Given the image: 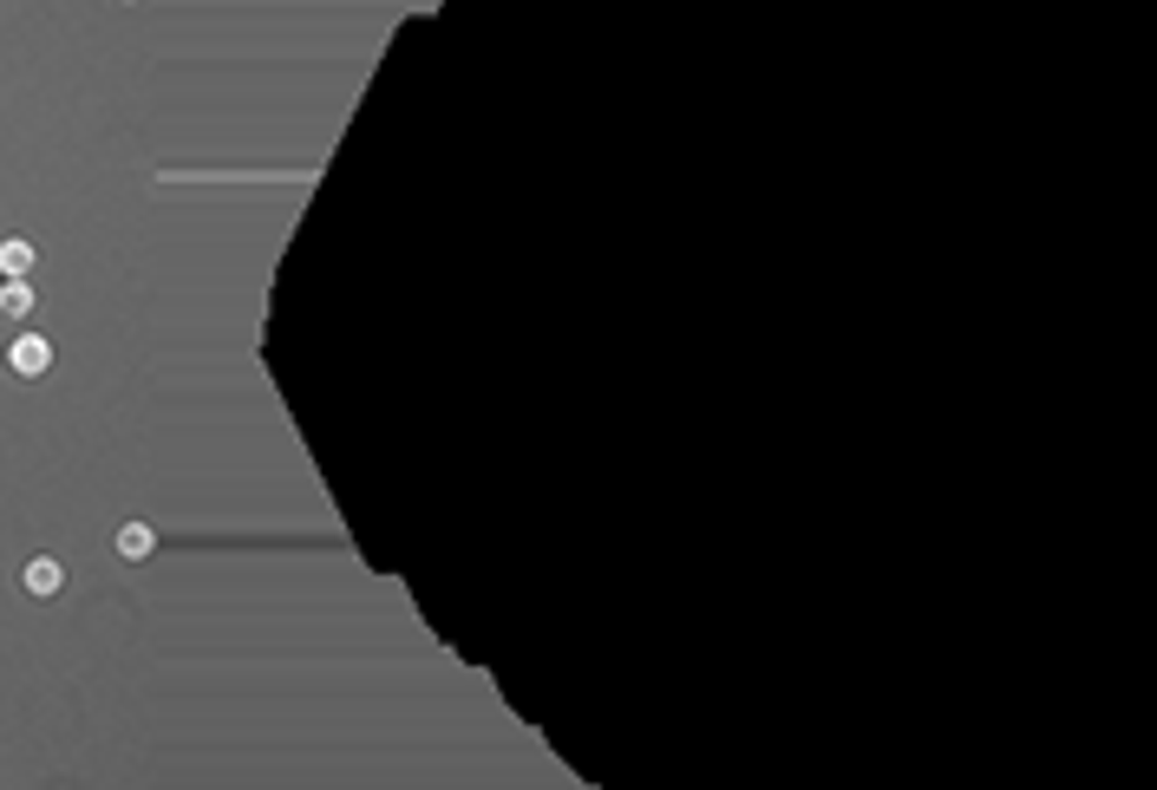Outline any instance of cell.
<instances>
[{"instance_id": "cell-1", "label": "cell", "mask_w": 1157, "mask_h": 790, "mask_svg": "<svg viewBox=\"0 0 1157 790\" xmlns=\"http://www.w3.org/2000/svg\"><path fill=\"white\" fill-rule=\"evenodd\" d=\"M7 373L46 379V373H52V340H46V333H13V340H7Z\"/></svg>"}, {"instance_id": "cell-2", "label": "cell", "mask_w": 1157, "mask_h": 790, "mask_svg": "<svg viewBox=\"0 0 1157 790\" xmlns=\"http://www.w3.org/2000/svg\"><path fill=\"white\" fill-rule=\"evenodd\" d=\"M20 582H26L33 601H52V595L65 588V562H59V556H33V562L20 569Z\"/></svg>"}, {"instance_id": "cell-3", "label": "cell", "mask_w": 1157, "mask_h": 790, "mask_svg": "<svg viewBox=\"0 0 1157 790\" xmlns=\"http://www.w3.org/2000/svg\"><path fill=\"white\" fill-rule=\"evenodd\" d=\"M111 549H118V562H150V549H157V530H150V523H124V530L111 536Z\"/></svg>"}, {"instance_id": "cell-4", "label": "cell", "mask_w": 1157, "mask_h": 790, "mask_svg": "<svg viewBox=\"0 0 1157 790\" xmlns=\"http://www.w3.org/2000/svg\"><path fill=\"white\" fill-rule=\"evenodd\" d=\"M33 301H39V294L26 288V275H0V314H7V320H26Z\"/></svg>"}, {"instance_id": "cell-5", "label": "cell", "mask_w": 1157, "mask_h": 790, "mask_svg": "<svg viewBox=\"0 0 1157 790\" xmlns=\"http://www.w3.org/2000/svg\"><path fill=\"white\" fill-rule=\"evenodd\" d=\"M33 262H39V248L26 235H0V275H33Z\"/></svg>"}]
</instances>
